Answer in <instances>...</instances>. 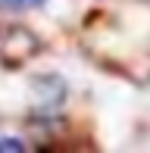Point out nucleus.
I'll list each match as a JSON object with an SVG mask.
<instances>
[{
	"label": "nucleus",
	"mask_w": 150,
	"mask_h": 153,
	"mask_svg": "<svg viewBox=\"0 0 150 153\" xmlns=\"http://www.w3.org/2000/svg\"><path fill=\"white\" fill-rule=\"evenodd\" d=\"M0 150H25V141L22 137H10V134H0Z\"/></svg>",
	"instance_id": "obj_1"
},
{
	"label": "nucleus",
	"mask_w": 150,
	"mask_h": 153,
	"mask_svg": "<svg viewBox=\"0 0 150 153\" xmlns=\"http://www.w3.org/2000/svg\"><path fill=\"white\" fill-rule=\"evenodd\" d=\"M3 3H13V6H35L41 0H3Z\"/></svg>",
	"instance_id": "obj_2"
}]
</instances>
